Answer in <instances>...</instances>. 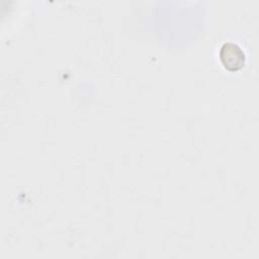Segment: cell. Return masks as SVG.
Masks as SVG:
<instances>
[{"label":"cell","instance_id":"cell-1","mask_svg":"<svg viewBox=\"0 0 259 259\" xmlns=\"http://www.w3.org/2000/svg\"><path fill=\"white\" fill-rule=\"evenodd\" d=\"M221 61L224 66L232 71L238 70L244 66L245 56L242 50L235 44H225L220 52Z\"/></svg>","mask_w":259,"mask_h":259}]
</instances>
